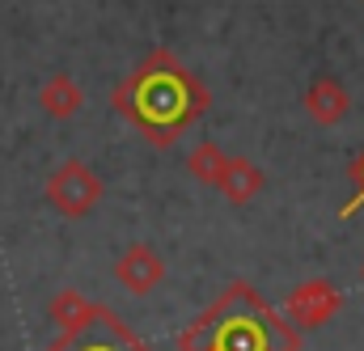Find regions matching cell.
Wrapping results in <instances>:
<instances>
[{
  "instance_id": "obj_1",
  "label": "cell",
  "mask_w": 364,
  "mask_h": 351,
  "mask_svg": "<svg viewBox=\"0 0 364 351\" xmlns=\"http://www.w3.org/2000/svg\"><path fill=\"white\" fill-rule=\"evenodd\" d=\"M114 102L123 106V114L127 119H136L153 140H170L174 131L182 127V119H186V81H182V72H170V77H161L157 72V60L149 64V68H140L127 85L114 93Z\"/></svg>"
},
{
  "instance_id": "obj_2",
  "label": "cell",
  "mask_w": 364,
  "mask_h": 351,
  "mask_svg": "<svg viewBox=\"0 0 364 351\" xmlns=\"http://www.w3.org/2000/svg\"><path fill=\"white\" fill-rule=\"evenodd\" d=\"M47 203L60 216L81 220V216H90L93 207L102 203V178L93 174L85 161H64L47 178Z\"/></svg>"
},
{
  "instance_id": "obj_3",
  "label": "cell",
  "mask_w": 364,
  "mask_h": 351,
  "mask_svg": "<svg viewBox=\"0 0 364 351\" xmlns=\"http://www.w3.org/2000/svg\"><path fill=\"white\" fill-rule=\"evenodd\" d=\"M114 279H119L132 296H149V292L166 279V263H161V254H157L149 242H136V246H127V250L119 254Z\"/></svg>"
},
{
  "instance_id": "obj_4",
  "label": "cell",
  "mask_w": 364,
  "mask_h": 351,
  "mask_svg": "<svg viewBox=\"0 0 364 351\" xmlns=\"http://www.w3.org/2000/svg\"><path fill=\"white\" fill-rule=\"evenodd\" d=\"M335 309H339V288L326 284V279H309V284H301V288L288 296V318H292L301 330L322 326Z\"/></svg>"
},
{
  "instance_id": "obj_5",
  "label": "cell",
  "mask_w": 364,
  "mask_h": 351,
  "mask_svg": "<svg viewBox=\"0 0 364 351\" xmlns=\"http://www.w3.org/2000/svg\"><path fill=\"white\" fill-rule=\"evenodd\" d=\"M305 110H309V119L318 127H335V123L348 119L352 97H348V89L339 85L335 77H318V81H309V89H305Z\"/></svg>"
},
{
  "instance_id": "obj_6",
  "label": "cell",
  "mask_w": 364,
  "mask_h": 351,
  "mask_svg": "<svg viewBox=\"0 0 364 351\" xmlns=\"http://www.w3.org/2000/svg\"><path fill=\"white\" fill-rule=\"evenodd\" d=\"M38 106H43L51 119H73V114L85 106V93H81V85H77L68 72H55L47 85L38 89Z\"/></svg>"
},
{
  "instance_id": "obj_7",
  "label": "cell",
  "mask_w": 364,
  "mask_h": 351,
  "mask_svg": "<svg viewBox=\"0 0 364 351\" xmlns=\"http://www.w3.org/2000/svg\"><path fill=\"white\" fill-rule=\"evenodd\" d=\"M263 182H267V174H263L255 161L229 157V170H225V178H220V190H225L229 203H250V199L263 190Z\"/></svg>"
},
{
  "instance_id": "obj_8",
  "label": "cell",
  "mask_w": 364,
  "mask_h": 351,
  "mask_svg": "<svg viewBox=\"0 0 364 351\" xmlns=\"http://www.w3.org/2000/svg\"><path fill=\"white\" fill-rule=\"evenodd\" d=\"M93 318H97V305H90L81 292H60L51 301V322L60 326V335H81L90 330Z\"/></svg>"
},
{
  "instance_id": "obj_9",
  "label": "cell",
  "mask_w": 364,
  "mask_h": 351,
  "mask_svg": "<svg viewBox=\"0 0 364 351\" xmlns=\"http://www.w3.org/2000/svg\"><path fill=\"white\" fill-rule=\"evenodd\" d=\"M186 170L199 178V182H208V186H220V178L229 170V157H225L220 144H199V148L186 157Z\"/></svg>"
}]
</instances>
